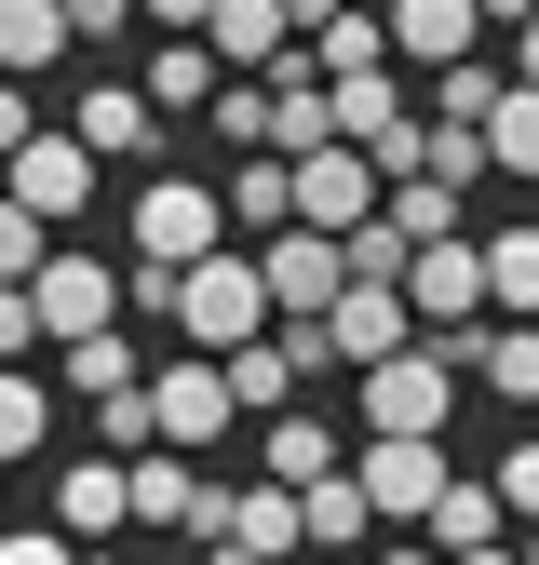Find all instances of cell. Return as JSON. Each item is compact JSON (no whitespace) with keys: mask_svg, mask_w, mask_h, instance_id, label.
<instances>
[{"mask_svg":"<svg viewBox=\"0 0 539 565\" xmlns=\"http://www.w3.org/2000/svg\"><path fill=\"white\" fill-rule=\"evenodd\" d=\"M526 14H539V0H472V28H499L512 54H526Z\"/></svg>","mask_w":539,"mask_h":565,"instance_id":"31","label":"cell"},{"mask_svg":"<svg viewBox=\"0 0 539 565\" xmlns=\"http://www.w3.org/2000/svg\"><path fill=\"white\" fill-rule=\"evenodd\" d=\"M472 282H486V310H499V323H526V310H539V230L499 216L486 243H472Z\"/></svg>","mask_w":539,"mask_h":565,"instance_id":"14","label":"cell"},{"mask_svg":"<svg viewBox=\"0 0 539 565\" xmlns=\"http://www.w3.org/2000/svg\"><path fill=\"white\" fill-rule=\"evenodd\" d=\"M41 243H54V230H41V216H14V202H0V282H28V269H41Z\"/></svg>","mask_w":539,"mask_h":565,"instance_id":"25","label":"cell"},{"mask_svg":"<svg viewBox=\"0 0 539 565\" xmlns=\"http://www.w3.org/2000/svg\"><path fill=\"white\" fill-rule=\"evenodd\" d=\"M472 149H486V162L526 189V175H539V82H512V67H499L486 108H472Z\"/></svg>","mask_w":539,"mask_h":565,"instance_id":"13","label":"cell"},{"mask_svg":"<svg viewBox=\"0 0 539 565\" xmlns=\"http://www.w3.org/2000/svg\"><path fill=\"white\" fill-rule=\"evenodd\" d=\"M121 525H202V458L135 445V458H121Z\"/></svg>","mask_w":539,"mask_h":565,"instance_id":"12","label":"cell"},{"mask_svg":"<svg viewBox=\"0 0 539 565\" xmlns=\"http://www.w3.org/2000/svg\"><path fill=\"white\" fill-rule=\"evenodd\" d=\"M121 525V458H67L54 471V539H108Z\"/></svg>","mask_w":539,"mask_h":565,"instance_id":"18","label":"cell"},{"mask_svg":"<svg viewBox=\"0 0 539 565\" xmlns=\"http://www.w3.org/2000/svg\"><path fill=\"white\" fill-rule=\"evenodd\" d=\"M202 565H256V552H243V539H202Z\"/></svg>","mask_w":539,"mask_h":565,"instance_id":"34","label":"cell"},{"mask_svg":"<svg viewBox=\"0 0 539 565\" xmlns=\"http://www.w3.org/2000/svg\"><path fill=\"white\" fill-rule=\"evenodd\" d=\"M297 552H378V512H364V484H351V471L297 484Z\"/></svg>","mask_w":539,"mask_h":565,"instance_id":"16","label":"cell"},{"mask_svg":"<svg viewBox=\"0 0 539 565\" xmlns=\"http://www.w3.org/2000/svg\"><path fill=\"white\" fill-rule=\"evenodd\" d=\"M364 565H445V552H419V539H391V552H364Z\"/></svg>","mask_w":539,"mask_h":565,"instance_id":"32","label":"cell"},{"mask_svg":"<svg viewBox=\"0 0 539 565\" xmlns=\"http://www.w3.org/2000/svg\"><path fill=\"white\" fill-rule=\"evenodd\" d=\"M135 14H149L162 41H202V14H216V0H135Z\"/></svg>","mask_w":539,"mask_h":565,"instance_id":"29","label":"cell"},{"mask_svg":"<svg viewBox=\"0 0 539 565\" xmlns=\"http://www.w3.org/2000/svg\"><path fill=\"white\" fill-rule=\"evenodd\" d=\"M135 95H149V121H176V108H202V95H216V54H202V41H162V67H149Z\"/></svg>","mask_w":539,"mask_h":565,"instance_id":"22","label":"cell"},{"mask_svg":"<svg viewBox=\"0 0 539 565\" xmlns=\"http://www.w3.org/2000/svg\"><path fill=\"white\" fill-rule=\"evenodd\" d=\"M54 135L108 175V162H135V149H149L162 121H149V95H135V82H95V95H67V121H54Z\"/></svg>","mask_w":539,"mask_h":565,"instance_id":"9","label":"cell"},{"mask_svg":"<svg viewBox=\"0 0 539 565\" xmlns=\"http://www.w3.org/2000/svg\"><path fill=\"white\" fill-rule=\"evenodd\" d=\"M54 14H67V41H121V28H135V0H54Z\"/></svg>","mask_w":539,"mask_h":565,"instance_id":"27","label":"cell"},{"mask_svg":"<svg viewBox=\"0 0 539 565\" xmlns=\"http://www.w3.org/2000/svg\"><path fill=\"white\" fill-rule=\"evenodd\" d=\"M486 499H499V525H526V512H539V445H512V458H499Z\"/></svg>","mask_w":539,"mask_h":565,"instance_id":"24","label":"cell"},{"mask_svg":"<svg viewBox=\"0 0 539 565\" xmlns=\"http://www.w3.org/2000/svg\"><path fill=\"white\" fill-rule=\"evenodd\" d=\"M202 54H216V82L270 67V54H284V0H216V14H202Z\"/></svg>","mask_w":539,"mask_h":565,"instance_id":"17","label":"cell"},{"mask_svg":"<svg viewBox=\"0 0 539 565\" xmlns=\"http://www.w3.org/2000/svg\"><path fill=\"white\" fill-rule=\"evenodd\" d=\"M445 565H526V552H512V539H486V552H445Z\"/></svg>","mask_w":539,"mask_h":565,"instance_id":"33","label":"cell"},{"mask_svg":"<svg viewBox=\"0 0 539 565\" xmlns=\"http://www.w3.org/2000/svg\"><path fill=\"white\" fill-rule=\"evenodd\" d=\"M28 323H41V337H95V323H121V269L82 256V243H41V269H28Z\"/></svg>","mask_w":539,"mask_h":565,"instance_id":"6","label":"cell"},{"mask_svg":"<svg viewBox=\"0 0 539 565\" xmlns=\"http://www.w3.org/2000/svg\"><path fill=\"white\" fill-rule=\"evenodd\" d=\"M216 216H230V230H256V243H270V230H284V162H270V149H243V175H230V189H216Z\"/></svg>","mask_w":539,"mask_h":565,"instance_id":"21","label":"cell"},{"mask_svg":"<svg viewBox=\"0 0 539 565\" xmlns=\"http://www.w3.org/2000/svg\"><path fill=\"white\" fill-rule=\"evenodd\" d=\"M0 565H82V539H54V525H0Z\"/></svg>","mask_w":539,"mask_h":565,"instance_id":"26","label":"cell"},{"mask_svg":"<svg viewBox=\"0 0 539 565\" xmlns=\"http://www.w3.org/2000/svg\"><path fill=\"white\" fill-rule=\"evenodd\" d=\"M135 377H149V350H135V323L54 337V391H67V404H108V391H135Z\"/></svg>","mask_w":539,"mask_h":565,"instance_id":"10","label":"cell"},{"mask_svg":"<svg viewBox=\"0 0 539 565\" xmlns=\"http://www.w3.org/2000/svg\"><path fill=\"white\" fill-rule=\"evenodd\" d=\"M162 323L202 350V364H216V350H243V337L270 323V297H256V256H230V243H216V256H189V269L162 282Z\"/></svg>","mask_w":539,"mask_h":565,"instance_id":"1","label":"cell"},{"mask_svg":"<svg viewBox=\"0 0 539 565\" xmlns=\"http://www.w3.org/2000/svg\"><path fill=\"white\" fill-rule=\"evenodd\" d=\"M0 202H14V216H41V230H67V216H95V162L67 149V135L41 121L14 162H0Z\"/></svg>","mask_w":539,"mask_h":565,"instance_id":"7","label":"cell"},{"mask_svg":"<svg viewBox=\"0 0 539 565\" xmlns=\"http://www.w3.org/2000/svg\"><path fill=\"white\" fill-rule=\"evenodd\" d=\"M256 431H270V471H256V484H284V499L351 458V431H337V417H297V404H284V417H256Z\"/></svg>","mask_w":539,"mask_h":565,"instance_id":"15","label":"cell"},{"mask_svg":"<svg viewBox=\"0 0 539 565\" xmlns=\"http://www.w3.org/2000/svg\"><path fill=\"white\" fill-rule=\"evenodd\" d=\"M121 216H135V269H189V256L230 243V216H216V189H202V175H149Z\"/></svg>","mask_w":539,"mask_h":565,"instance_id":"4","label":"cell"},{"mask_svg":"<svg viewBox=\"0 0 539 565\" xmlns=\"http://www.w3.org/2000/svg\"><path fill=\"white\" fill-rule=\"evenodd\" d=\"M135 431H149L162 458H202V445H230L243 417H230V391H216V364H202V350H176L162 377H135Z\"/></svg>","mask_w":539,"mask_h":565,"instance_id":"2","label":"cell"},{"mask_svg":"<svg viewBox=\"0 0 539 565\" xmlns=\"http://www.w3.org/2000/svg\"><path fill=\"white\" fill-rule=\"evenodd\" d=\"M378 41H391V54H419V67H458V54H486L472 0H378Z\"/></svg>","mask_w":539,"mask_h":565,"instance_id":"11","label":"cell"},{"mask_svg":"<svg viewBox=\"0 0 539 565\" xmlns=\"http://www.w3.org/2000/svg\"><path fill=\"white\" fill-rule=\"evenodd\" d=\"M364 431H419V445H445L458 431V364L419 337V350H391V364H364Z\"/></svg>","mask_w":539,"mask_h":565,"instance_id":"3","label":"cell"},{"mask_svg":"<svg viewBox=\"0 0 539 565\" xmlns=\"http://www.w3.org/2000/svg\"><path fill=\"white\" fill-rule=\"evenodd\" d=\"M337 282H351V269H337L324 230H270V243H256V297H270V323H310Z\"/></svg>","mask_w":539,"mask_h":565,"instance_id":"8","label":"cell"},{"mask_svg":"<svg viewBox=\"0 0 539 565\" xmlns=\"http://www.w3.org/2000/svg\"><path fill=\"white\" fill-rule=\"evenodd\" d=\"M364 484V512L378 525H419L432 499H445V445H419V431H351V458H337Z\"/></svg>","mask_w":539,"mask_h":565,"instance_id":"5","label":"cell"},{"mask_svg":"<svg viewBox=\"0 0 539 565\" xmlns=\"http://www.w3.org/2000/svg\"><path fill=\"white\" fill-rule=\"evenodd\" d=\"M28 135H41V108H28V82H0V162H14Z\"/></svg>","mask_w":539,"mask_h":565,"instance_id":"30","label":"cell"},{"mask_svg":"<svg viewBox=\"0 0 539 565\" xmlns=\"http://www.w3.org/2000/svg\"><path fill=\"white\" fill-rule=\"evenodd\" d=\"M486 82H499L486 54H458V67H432V121H472V108H486Z\"/></svg>","mask_w":539,"mask_h":565,"instance_id":"23","label":"cell"},{"mask_svg":"<svg viewBox=\"0 0 539 565\" xmlns=\"http://www.w3.org/2000/svg\"><path fill=\"white\" fill-rule=\"evenodd\" d=\"M41 445H54V391H41L28 364H0V471L41 458Z\"/></svg>","mask_w":539,"mask_h":565,"instance_id":"20","label":"cell"},{"mask_svg":"<svg viewBox=\"0 0 539 565\" xmlns=\"http://www.w3.org/2000/svg\"><path fill=\"white\" fill-rule=\"evenodd\" d=\"M419 525H432V552H486V539H512V525H499V499H486L472 471H445V499H432Z\"/></svg>","mask_w":539,"mask_h":565,"instance_id":"19","label":"cell"},{"mask_svg":"<svg viewBox=\"0 0 539 565\" xmlns=\"http://www.w3.org/2000/svg\"><path fill=\"white\" fill-rule=\"evenodd\" d=\"M41 350V323H28V282H0V364H28Z\"/></svg>","mask_w":539,"mask_h":565,"instance_id":"28","label":"cell"}]
</instances>
